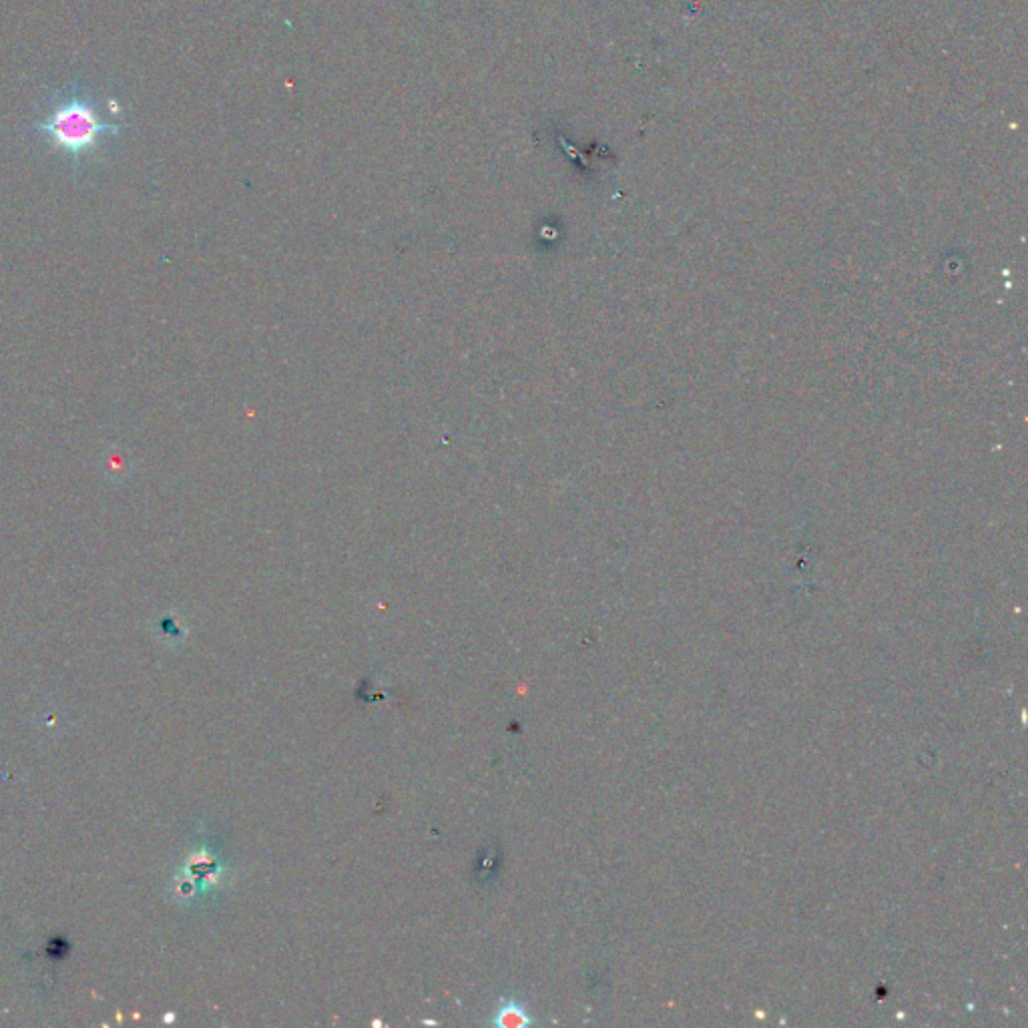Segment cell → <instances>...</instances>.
Masks as SVG:
<instances>
[{
    "label": "cell",
    "mask_w": 1028,
    "mask_h": 1028,
    "mask_svg": "<svg viewBox=\"0 0 1028 1028\" xmlns=\"http://www.w3.org/2000/svg\"><path fill=\"white\" fill-rule=\"evenodd\" d=\"M53 149L69 155L75 175L81 163L95 155L107 137L121 133L119 123L103 121L97 103L85 93L79 81L51 97L45 115L31 125Z\"/></svg>",
    "instance_id": "obj_1"
},
{
    "label": "cell",
    "mask_w": 1028,
    "mask_h": 1028,
    "mask_svg": "<svg viewBox=\"0 0 1028 1028\" xmlns=\"http://www.w3.org/2000/svg\"><path fill=\"white\" fill-rule=\"evenodd\" d=\"M494 1024L500 1026V1028H525L531 1024V1018L527 1016L525 1008H521L519 1004H506L498 1010L496 1018H494Z\"/></svg>",
    "instance_id": "obj_2"
}]
</instances>
